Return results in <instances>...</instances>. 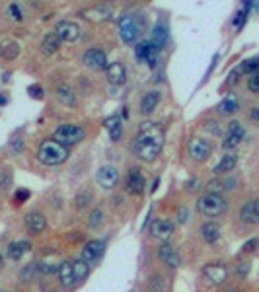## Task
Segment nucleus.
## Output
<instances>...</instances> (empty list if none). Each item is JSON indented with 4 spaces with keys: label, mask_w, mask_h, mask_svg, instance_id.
I'll return each mask as SVG.
<instances>
[{
    "label": "nucleus",
    "mask_w": 259,
    "mask_h": 292,
    "mask_svg": "<svg viewBox=\"0 0 259 292\" xmlns=\"http://www.w3.org/2000/svg\"><path fill=\"white\" fill-rule=\"evenodd\" d=\"M26 251H29V242H16L8 245V257L14 259V261L22 259V255H24Z\"/></svg>",
    "instance_id": "cd10ccee"
},
{
    "label": "nucleus",
    "mask_w": 259,
    "mask_h": 292,
    "mask_svg": "<svg viewBox=\"0 0 259 292\" xmlns=\"http://www.w3.org/2000/svg\"><path fill=\"white\" fill-rule=\"evenodd\" d=\"M158 257L162 263H166L168 267L172 269H177L179 267V255L175 253V249L170 245V243H164L160 249H158Z\"/></svg>",
    "instance_id": "dca6fc26"
},
{
    "label": "nucleus",
    "mask_w": 259,
    "mask_h": 292,
    "mask_svg": "<svg viewBox=\"0 0 259 292\" xmlns=\"http://www.w3.org/2000/svg\"><path fill=\"white\" fill-rule=\"evenodd\" d=\"M166 43H168V29L164 26H156L150 33V45L156 51H160V49L166 47Z\"/></svg>",
    "instance_id": "412c9836"
},
{
    "label": "nucleus",
    "mask_w": 259,
    "mask_h": 292,
    "mask_svg": "<svg viewBox=\"0 0 259 292\" xmlns=\"http://www.w3.org/2000/svg\"><path fill=\"white\" fill-rule=\"evenodd\" d=\"M203 277L208 285H220L228 279V269L220 263H210L203 269Z\"/></svg>",
    "instance_id": "6e6552de"
},
{
    "label": "nucleus",
    "mask_w": 259,
    "mask_h": 292,
    "mask_svg": "<svg viewBox=\"0 0 259 292\" xmlns=\"http://www.w3.org/2000/svg\"><path fill=\"white\" fill-rule=\"evenodd\" d=\"M104 249H105V245H104V242H100V240L88 242L84 245V249H82V261H86V263L98 261V259L104 255Z\"/></svg>",
    "instance_id": "ddd939ff"
},
{
    "label": "nucleus",
    "mask_w": 259,
    "mask_h": 292,
    "mask_svg": "<svg viewBox=\"0 0 259 292\" xmlns=\"http://www.w3.org/2000/svg\"><path fill=\"white\" fill-rule=\"evenodd\" d=\"M236 29H242V26L246 24V10H242V12H238V16H236Z\"/></svg>",
    "instance_id": "ea45409f"
},
{
    "label": "nucleus",
    "mask_w": 259,
    "mask_h": 292,
    "mask_svg": "<svg viewBox=\"0 0 259 292\" xmlns=\"http://www.w3.org/2000/svg\"><path fill=\"white\" fill-rule=\"evenodd\" d=\"M258 115H259V111H258V109H254V111H252V115H250V117H252V121H254V123H256V121H258Z\"/></svg>",
    "instance_id": "a18cd8bd"
},
{
    "label": "nucleus",
    "mask_w": 259,
    "mask_h": 292,
    "mask_svg": "<svg viewBox=\"0 0 259 292\" xmlns=\"http://www.w3.org/2000/svg\"><path fill=\"white\" fill-rule=\"evenodd\" d=\"M185 220H187V210L183 208V210L179 212V222H185Z\"/></svg>",
    "instance_id": "c03bdc74"
},
{
    "label": "nucleus",
    "mask_w": 259,
    "mask_h": 292,
    "mask_svg": "<svg viewBox=\"0 0 259 292\" xmlns=\"http://www.w3.org/2000/svg\"><path fill=\"white\" fill-rule=\"evenodd\" d=\"M55 33L58 35V39L72 43V41H76V39L80 37V28H78L74 22H58Z\"/></svg>",
    "instance_id": "9b49d317"
},
{
    "label": "nucleus",
    "mask_w": 259,
    "mask_h": 292,
    "mask_svg": "<svg viewBox=\"0 0 259 292\" xmlns=\"http://www.w3.org/2000/svg\"><path fill=\"white\" fill-rule=\"evenodd\" d=\"M14 197H16V201H18V203H24V201L29 197V191H28V189H18Z\"/></svg>",
    "instance_id": "a19ab883"
},
{
    "label": "nucleus",
    "mask_w": 259,
    "mask_h": 292,
    "mask_svg": "<svg viewBox=\"0 0 259 292\" xmlns=\"http://www.w3.org/2000/svg\"><path fill=\"white\" fill-rule=\"evenodd\" d=\"M187 152H189V156L195 162H205L208 156H210V152H212V145L208 143L207 139H203V137H195V139L189 141Z\"/></svg>",
    "instance_id": "39448f33"
},
{
    "label": "nucleus",
    "mask_w": 259,
    "mask_h": 292,
    "mask_svg": "<svg viewBox=\"0 0 259 292\" xmlns=\"http://www.w3.org/2000/svg\"><path fill=\"white\" fill-rule=\"evenodd\" d=\"M236 183V179H222V181H210L208 183V189L212 193H218V191H226V189H232Z\"/></svg>",
    "instance_id": "2f4dec72"
},
{
    "label": "nucleus",
    "mask_w": 259,
    "mask_h": 292,
    "mask_svg": "<svg viewBox=\"0 0 259 292\" xmlns=\"http://www.w3.org/2000/svg\"><path fill=\"white\" fill-rule=\"evenodd\" d=\"M164 137L166 131L160 123L154 121H144L139 129L137 139L133 141V152L144 160V162H152L156 156L160 154L162 146H164Z\"/></svg>",
    "instance_id": "f257e3e1"
},
{
    "label": "nucleus",
    "mask_w": 259,
    "mask_h": 292,
    "mask_svg": "<svg viewBox=\"0 0 259 292\" xmlns=\"http://www.w3.org/2000/svg\"><path fill=\"white\" fill-rule=\"evenodd\" d=\"M248 88L252 94H258L259 92V82H258V72L250 74V80H248Z\"/></svg>",
    "instance_id": "e433bc0d"
},
{
    "label": "nucleus",
    "mask_w": 259,
    "mask_h": 292,
    "mask_svg": "<svg viewBox=\"0 0 259 292\" xmlns=\"http://www.w3.org/2000/svg\"><path fill=\"white\" fill-rule=\"evenodd\" d=\"M158 103H160V94L158 92H148V94H144L143 99H141V111L144 115H150L156 109Z\"/></svg>",
    "instance_id": "b1692460"
},
{
    "label": "nucleus",
    "mask_w": 259,
    "mask_h": 292,
    "mask_svg": "<svg viewBox=\"0 0 259 292\" xmlns=\"http://www.w3.org/2000/svg\"><path fill=\"white\" fill-rule=\"evenodd\" d=\"M84 137H86V133H84V129L78 127V125H60V127H57L55 133H53V141L58 143V145H62L64 148L78 145Z\"/></svg>",
    "instance_id": "20e7f679"
},
{
    "label": "nucleus",
    "mask_w": 259,
    "mask_h": 292,
    "mask_svg": "<svg viewBox=\"0 0 259 292\" xmlns=\"http://www.w3.org/2000/svg\"><path fill=\"white\" fill-rule=\"evenodd\" d=\"M26 226L29 228V232H31V234H39V232H43V230H45L47 220H45V216H43L41 212L33 210V212H29V214L26 216Z\"/></svg>",
    "instance_id": "f3484780"
},
{
    "label": "nucleus",
    "mask_w": 259,
    "mask_h": 292,
    "mask_svg": "<svg viewBox=\"0 0 259 292\" xmlns=\"http://www.w3.org/2000/svg\"><path fill=\"white\" fill-rule=\"evenodd\" d=\"M57 273H58V281H60V285H62L64 289H70V287L76 283V281H74V273H72V261H62V263L58 265Z\"/></svg>",
    "instance_id": "a211bd4d"
},
{
    "label": "nucleus",
    "mask_w": 259,
    "mask_h": 292,
    "mask_svg": "<svg viewBox=\"0 0 259 292\" xmlns=\"http://www.w3.org/2000/svg\"><path fill=\"white\" fill-rule=\"evenodd\" d=\"M92 201V193H82L78 195V201H76V204H78V208H84L86 206V203H90Z\"/></svg>",
    "instance_id": "58836bf2"
},
{
    "label": "nucleus",
    "mask_w": 259,
    "mask_h": 292,
    "mask_svg": "<svg viewBox=\"0 0 259 292\" xmlns=\"http://www.w3.org/2000/svg\"><path fill=\"white\" fill-rule=\"evenodd\" d=\"M82 60H84L86 66H90L94 70H104V68H107V57H105L104 51H100V49H88L84 53Z\"/></svg>",
    "instance_id": "9d476101"
},
{
    "label": "nucleus",
    "mask_w": 259,
    "mask_h": 292,
    "mask_svg": "<svg viewBox=\"0 0 259 292\" xmlns=\"http://www.w3.org/2000/svg\"><path fill=\"white\" fill-rule=\"evenodd\" d=\"M105 74H107V80H109L113 86H121V84H125V80H127V68H125V64H121V62H111V64H107Z\"/></svg>",
    "instance_id": "f8f14e48"
},
{
    "label": "nucleus",
    "mask_w": 259,
    "mask_h": 292,
    "mask_svg": "<svg viewBox=\"0 0 259 292\" xmlns=\"http://www.w3.org/2000/svg\"><path fill=\"white\" fill-rule=\"evenodd\" d=\"M96 181L100 183L102 189H113L117 185V181H119V172L113 166H104V168L98 170Z\"/></svg>",
    "instance_id": "1a4fd4ad"
},
{
    "label": "nucleus",
    "mask_w": 259,
    "mask_h": 292,
    "mask_svg": "<svg viewBox=\"0 0 259 292\" xmlns=\"http://www.w3.org/2000/svg\"><path fill=\"white\" fill-rule=\"evenodd\" d=\"M240 218L246 222V224H258L259 222V204L256 199L248 201L242 204L240 208Z\"/></svg>",
    "instance_id": "4468645a"
},
{
    "label": "nucleus",
    "mask_w": 259,
    "mask_h": 292,
    "mask_svg": "<svg viewBox=\"0 0 259 292\" xmlns=\"http://www.w3.org/2000/svg\"><path fill=\"white\" fill-rule=\"evenodd\" d=\"M234 168H236V154L226 152V154L220 158V162L214 166V174H228V172H232Z\"/></svg>",
    "instance_id": "5701e85b"
},
{
    "label": "nucleus",
    "mask_w": 259,
    "mask_h": 292,
    "mask_svg": "<svg viewBox=\"0 0 259 292\" xmlns=\"http://www.w3.org/2000/svg\"><path fill=\"white\" fill-rule=\"evenodd\" d=\"M80 14H82V18H84V20H88V22H96V24L104 22V20H107V18L111 16L109 8H105V6H98V8H90V10H82Z\"/></svg>",
    "instance_id": "aec40b11"
},
{
    "label": "nucleus",
    "mask_w": 259,
    "mask_h": 292,
    "mask_svg": "<svg viewBox=\"0 0 259 292\" xmlns=\"http://www.w3.org/2000/svg\"><path fill=\"white\" fill-rule=\"evenodd\" d=\"M228 292H240V291H228Z\"/></svg>",
    "instance_id": "de8ad7c7"
},
{
    "label": "nucleus",
    "mask_w": 259,
    "mask_h": 292,
    "mask_svg": "<svg viewBox=\"0 0 259 292\" xmlns=\"http://www.w3.org/2000/svg\"><path fill=\"white\" fill-rule=\"evenodd\" d=\"M201 234H203V238H205L207 243H216L218 238H220V226L214 224V222H207V224H203Z\"/></svg>",
    "instance_id": "393cba45"
},
{
    "label": "nucleus",
    "mask_w": 259,
    "mask_h": 292,
    "mask_svg": "<svg viewBox=\"0 0 259 292\" xmlns=\"http://www.w3.org/2000/svg\"><path fill=\"white\" fill-rule=\"evenodd\" d=\"M197 210L205 216H220L228 210V201L218 193H208L203 195L199 201H197Z\"/></svg>",
    "instance_id": "7ed1b4c3"
},
{
    "label": "nucleus",
    "mask_w": 259,
    "mask_h": 292,
    "mask_svg": "<svg viewBox=\"0 0 259 292\" xmlns=\"http://www.w3.org/2000/svg\"><path fill=\"white\" fill-rule=\"evenodd\" d=\"M8 12H12V16H14L16 20H22V14H20V8H18L16 4H12V6L8 8Z\"/></svg>",
    "instance_id": "37998d69"
},
{
    "label": "nucleus",
    "mask_w": 259,
    "mask_h": 292,
    "mask_svg": "<svg viewBox=\"0 0 259 292\" xmlns=\"http://www.w3.org/2000/svg\"><path fill=\"white\" fill-rule=\"evenodd\" d=\"M127 189L135 195H141L144 191V177L139 168H131V172L127 175Z\"/></svg>",
    "instance_id": "2eb2a0df"
},
{
    "label": "nucleus",
    "mask_w": 259,
    "mask_h": 292,
    "mask_svg": "<svg viewBox=\"0 0 259 292\" xmlns=\"http://www.w3.org/2000/svg\"><path fill=\"white\" fill-rule=\"evenodd\" d=\"M72 273H74V281H82V279L88 277V273H90V265H88L86 261H82V259L72 261Z\"/></svg>",
    "instance_id": "c756f323"
},
{
    "label": "nucleus",
    "mask_w": 259,
    "mask_h": 292,
    "mask_svg": "<svg viewBox=\"0 0 259 292\" xmlns=\"http://www.w3.org/2000/svg\"><path fill=\"white\" fill-rule=\"evenodd\" d=\"M28 94L33 97V99H41V97L45 96V92H43V88H41L39 84H31V86L28 88Z\"/></svg>",
    "instance_id": "f704fd0d"
},
{
    "label": "nucleus",
    "mask_w": 259,
    "mask_h": 292,
    "mask_svg": "<svg viewBox=\"0 0 259 292\" xmlns=\"http://www.w3.org/2000/svg\"><path fill=\"white\" fill-rule=\"evenodd\" d=\"M256 247H258V240H256V238H252L250 242L244 243V251H246V253H248V251H256Z\"/></svg>",
    "instance_id": "79ce46f5"
},
{
    "label": "nucleus",
    "mask_w": 259,
    "mask_h": 292,
    "mask_svg": "<svg viewBox=\"0 0 259 292\" xmlns=\"http://www.w3.org/2000/svg\"><path fill=\"white\" fill-rule=\"evenodd\" d=\"M244 137H246V131H244V127L240 125V121H232V123L228 125V133H226V137H224V141H222V148H224V150L236 148V146L242 143Z\"/></svg>",
    "instance_id": "0eeeda50"
},
{
    "label": "nucleus",
    "mask_w": 259,
    "mask_h": 292,
    "mask_svg": "<svg viewBox=\"0 0 259 292\" xmlns=\"http://www.w3.org/2000/svg\"><path fill=\"white\" fill-rule=\"evenodd\" d=\"M137 58L143 62V60H146V57L152 53V51H156L152 45H150V41H141V43H137Z\"/></svg>",
    "instance_id": "473e14b6"
},
{
    "label": "nucleus",
    "mask_w": 259,
    "mask_h": 292,
    "mask_svg": "<svg viewBox=\"0 0 259 292\" xmlns=\"http://www.w3.org/2000/svg\"><path fill=\"white\" fill-rule=\"evenodd\" d=\"M18 53H20V47H18L16 41H4V43H0V55H2L4 58L12 60V58L18 57Z\"/></svg>",
    "instance_id": "7c9ffc66"
},
{
    "label": "nucleus",
    "mask_w": 259,
    "mask_h": 292,
    "mask_svg": "<svg viewBox=\"0 0 259 292\" xmlns=\"http://www.w3.org/2000/svg\"><path fill=\"white\" fill-rule=\"evenodd\" d=\"M119 35L125 43H135L139 37V24L131 16H123L119 20Z\"/></svg>",
    "instance_id": "423d86ee"
},
{
    "label": "nucleus",
    "mask_w": 259,
    "mask_h": 292,
    "mask_svg": "<svg viewBox=\"0 0 259 292\" xmlns=\"http://www.w3.org/2000/svg\"><path fill=\"white\" fill-rule=\"evenodd\" d=\"M172 232H173V224H172L170 220H154V222L150 224V234H152L154 238L166 240V238L172 236Z\"/></svg>",
    "instance_id": "6ab92c4d"
},
{
    "label": "nucleus",
    "mask_w": 259,
    "mask_h": 292,
    "mask_svg": "<svg viewBox=\"0 0 259 292\" xmlns=\"http://www.w3.org/2000/svg\"><path fill=\"white\" fill-rule=\"evenodd\" d=\"M242 70H244V72H250V74L258 72V58H250L248 62H244V64H242Z\"/></svg>",
    "instance_id": "c9c22d12"
},
{
    "label": "nucleus",
    "mask_w": 259,
    "mask_h": 292,
    "mask_svg": "<svg viewBox=\"0 0 259 292\" xmlns=\"http://www.w3.org/2000/svg\"><path fill=\"white\" fill-rule=\"evenodd\" d=\"M37 158L45 166H58L68 158V148H64L62 145L55 143L51 139V141L41 143L39 150H37Z\"/></svg>",
    "instance_id": "f03ea898"
},
{
    "label": "nucleus",
    "mask_w": 259,
    "mask_h": 292,
    "mask_svg": "<svg viewBox=\"0 0 259 292\" xmlns=\"http://www.w3.org/2000/svg\"><path fill=\"white\" fill-rule=\"evenodd\" d=\"M60 45V39H58V35L53 31V33H47L45 35V39H43V43H41V49H43V53L45 55H53L57 49Z\"/></svg>",
    "instance_id": "c85d7f7f"
},
{
    "label": "nucleus",
    "mask_w": 259,
    "mask_h": 292,
    "mask_svg": "<svg viewBox=\"0 0 259 292\" xmlns=\"http://www.w3.org/2000/svg\"><path fill=\"white\" fill-rule=\"evenodd\" d=\"M216 109H218L222 115H232V113H236V111L240 109V101H238V97L234 96V94H228V96L218 103Z\"/></svg>",
    "instance_id": "4be33fe9"
},
{
    "label": "nucleus",
    "mask_w": 259,
    "mask_h": 292,
    "mask_svg": "<svg viewBox=\"0 0 259 292\" xmlns=\"http://www.w3.org/2000/svg\"><path fill=\"white\" fill-rule=\"evenodd\" d=\"M0 105H6V97L0 96Z\"/></svg>",
    "instance_id": "49530a36"
},
{
    "label": "nucleus",
    "mask_w": 259,
    "mask_h": 292,
    "mask_svg": "<svg viewBox=\"0 0 259 292\" xmlns=\"http://www.w3.org/2000/svg\"><path fill=\"white\" fill-rule=\"evenodd\" d=\"M55 94H57V97H58L64 105H74V103H76V96H74L72 88H70V86H66V84L58 86V88L55 90Z\"/></svg>",
    "instance_id": "bb28decb"
},
{
    "label": "nucleus",
    "mask_w": 259,
    "mask_h": 292,
    "mask_svg": "<svg viewBox=\"0 0 259 292\" xmlns=\"http://www.w3.org/2000/svg\"><path fill=\"white\" fill-rule=\"evenodd\" d=\"M248 273H250V263H240L238 269H236V277L238 279H246Z\"/></svg>",
    "instance_id": "4c0bfd02"
},
{
    "label": "nucleus",
    "mask_w": 259,
    "mask_h": 292,
    "mask_svg": "<svg viewBox=\"0 0 259 292\" xmlns=\"http://www.w3.org/2000/svg\"><path fill=\"white\" fill-rule=\"evenodd\" d=\"M102 220H104V212H102L100 208H96V210L88 216V226H90V228H98V226L102 224Z\"/></svg>",
    "instance_id": "72a5a7b5"
},
{
    "label": "nucleus",
    "mask_w": 259,
    "mask_h": 292,
    "mask_svg": "<svg viewBox=\"0 0 259 292\" xmlns=\"http://www.w3.org/2000/svg\"><path fill=\"white\" fill-rule=\"evenodd\" d=\"M105 129L109 131V137H111V141L113 143H117L119 139H121V117H109L107 121H105Z\"/></svg>",
    "instance_id": "a878e982"
}]
</instances>
